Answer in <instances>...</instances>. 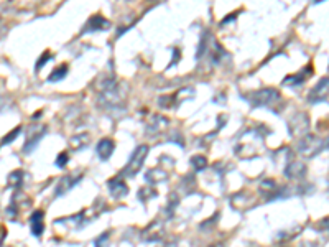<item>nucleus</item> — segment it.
I'll return each instance as SVG.
<instances>
[{
  "instance_id": "obj_1",
  "label": "nucleus",
  "mask_w": 329,
  "mask_h": 247,
  "mask_svg": "<svg viewBox=\"0 0 329 247\" xmlns=\"http://www.w3.org/2000/svg\"><path fill=\"white\" fill-rule=\"evenodd\" d=\"M323 148H326V140L319 139L316 135H304L298 142V153L306 158L316 157L318 153L323 152Z\"/></svg>"
},
{
  "instance_id": "obj_2",
  "label": "nucleus",
  "mask_w": 329,
  "mask_h": 247,
  "mask_svg": "<svg viewBox=\"0 0 329 247\" xmlns=\"http://www.w3.org/2000/svg\"><path fill=\"white\" fill-rule=\"evenodd\" d=\"M147 155H148V145H140V147H138L135 152L132 153V157H130V160H128L127 167H125L124 172H122V176H128V178L135 176L137 173L142 170L143 162H145Z\"/></svg>"
},
{
  "instance_id": "obj_3",
  "label": "nucleus",
  "mask_w": 329,
  "mask_h": 247,
  "mask_svg": "<svg viewBox=\"0 0 329 247\" xmlns=\"http://www.w3.org/2000/svg\"><path fill=\"white\" fill-rule=\"evenodd\" d=\"M278 98H280V94H278L277 89H262L253 94L250 100L253 102V106L262 107V106H272L275 100H278Z\"/></svg>"
},
{
  "instance_id": "obj_4",
  "label": "nucleus",
  "mask_w": 329,
  "mask_h": 247,
  "mask_svg": "<svg viewBox=\"0 0 329 247\" xmlns=\"http://www.w3.org/2000/svg\"><path fill=\"white\" fill-rule=\"evenodd\" d=\"M81 178L82 176H79V175H66V176H63L61 180H59L58 186H56V195L59 196V195L68 193L69 190H73V186L76 185V183L79 181Z\"/></svg>"
},
{
  "instance_id": "obj_5",
  "label": "nucleus",
  "mask_w": 329,
  "mask_h": 247,
  "mask_svg": "<svg viewBox=\"0 0 329 247\" xmlns=\"http://www.w3.org/2000/svg\"><path fill=\"white\" fill-rule=\"evenodd\" d=\"M114 148H115V145H114L112 140H110V139H102L99 142V144H97V155H99L101 160H109L110 157H112Z\"/></svg>"
},
{
  "instance_id": "obj_6",
  "label": "nucleus",
  "mask_w": 329,
  "mask_h": 247,
  "mask_svg": "<svg viewBox=\"0 0 329 247\" xmlns=\"http://www.w3.org/2000/svg\"><path fill=\"white\" fill-rule=\"evenodd\" d=\"M109 188H110V195H112L114 198H122V196L128 193V188L122 178H114V180H110Z\"/></svg>"
},
{
  "instance_id": "obj_7",
  "label": "nucleus",
  "mask_w": 329,
  "mask_h": 247,
  "mask_svg": "<svg viewBox=\"0 0 329 247\" xmlns=\"http://www.w3.org/2000/svg\"><path fill=\"white\" fill-rule=\"evenodd\" d=\"M43 219H45V216H43V211H41V209H38V211H35L33 214H31V219H30L31 221V234L36 236V237H40L41 232H43V229H45Z\"/></svg>"
},
{
  "instance_id": "obj_8",
  "label": "nucleus",
  "mask_w": 329,
  "mask_h": 247,
  "mask_svg": "<svg viewBox=\"0 0 329 247\" xmlns=\"http://www.w3.org/2000/svg\"><path fill=\"white\" fill-rule=\"evenodd\" d=\"M326 91H328V77H324V79L319 81L316 89L309 94V100H311V102H316V93H319V100H326Z\"/></svg>"
},
{
  "instance_id": "obj_9",
  "label": "nucleus",
  "mask_w": 329,
  "mask_h": 247,
  "mask_svg": "<svg viewBox=\"0 0 329 247\" xmlns=\"http://www.w3.org/2000/svg\"><path fill=\"white\" fill-rule=\"evenodd\" d=\"M304 173V165L303 163H298V162H293L290 163L288 167L285 168V175L288 178H298V176H303Z\"/></svg>"
},
{
  "instance_id": "obj_10",
  "label": "nucleus",
  "mask_w": 329,
  "mask_h": 247,
  "mask_svg": "<svg viewBox=\"0 0 329 247\" xmlns=\"http://www.w3.org/2000/svg\"><path fill=\"white\" fill-rule=\"evenodd\" d=\"M22 183H23V172L22 170L12 172L10 175L7 176V185L10 186V188H20Z\"/></svg>"
},
{
  "instance_id": "obj_11",
  "label": "nucleus",
  "mask_w": 329,
  "mask_h": 247,
  "mask_svg": "<svg viewBox=\"0 0 329 247\" xmlns=\"http://www.w3.org/2000/svg\"><path fill=\"white\" fill-rule=\"evenodd\" d=\"M161 234H163V231L158 229V224H153V226L147 227L145 232H143V239L145 241H156L160 239Z\"/></svg>"
},
{
  "instance_id": "obj_12",
  "label": "nucleus",
  "mask_w": 329,
  "mask_h": 247,
  "mask_svg": "<svg viewBox=\"0 0 329 247\" xmlns=\"http://www.w3.org/2000/svg\"><path fill=\"white\" fill-rule=\"evenodd\" d=\"M89 144V135L87 134H81V135H76L71 139V147L74 150H81L82 147H86V145Z\"/></svg>"
},
{
  "instance_id": "obj_13",
  "label": "nucleus",
  "mask_w": 329,
  "mask_h": 247,
  "mask_svg": "<svg viewBox=\"0 0 329 247\" xmlns=\"http://www.w3.org/2000/svg\"><path fill=\"white\" fill-rule=\"evenodd\" d=\"M165 178H166V173L158 172V170H150V172L147 173V181L158 183V181H163Z\"/></svg>"
},
{
  "instance_id": "obj_14",
  "label": "nucleus",
  "mask_w": 329,
  "mask_h": 247,
  "mask_svg": "<svg viewBox=\"0 0 329 247\" xmlns=\"http://www.w3.org/2000/svg\"><path fill=\"white\" fill-rule=\"evenodd\" d=\"M66 70H68V68H66V66H61V68H56V70H54V73H53V74H51V76H50V77H48V79H50V81H51V82H54V81H58V79H63V77H64V76H66Z\"/></svg>"
},
{
  "instance_id": "obj_15",
  "label": "nucleus",
  "mask_w": 329,
  "mask_h": 247,
  "mask_svg": "<svg viewBox=\"0 0 329 247\" xmlns=\"http://www.w3.org/2000/svg\"><path fill=\"white\" fill-rule=\"evenodd\" d=\"M191 163H193V167L196 168V170H202V168L206 167V158L202 157V155H196V157H193L191 158Z\"/></svg>"
},
{
  "instance_id": "obj_16",
  "label": "nucleus",
  "mask_w": 329,
  "mask_h": 247,
  "mask_svg": "<svg viewBox=\"0 0 329 247\" xmlns=\"http://www.w3.org/2000/svg\"><path fill=\"white\" fill-rule=\"evenodd\" d=\"M20 132H22V127H15V129H13V130L10 132V134L5 135V139L2 140V145L12 144V142L17 139V135H20Z\"/></svg>"
},
{
  "instance_id": "obj_17",
  "label": "nucleus",
  "mask_w": 329,
  "mask_h": 247,
  "mask_svg": "<svg viewBox=\"0 0 329 247\" xmlns=\"http://www.w3.org/2000/svg\"><path fill=\"white\" fill-rule=\"evenodd\" d=\"M107 239H109V232H105V234H102L99 237V239L96 241V247H105V244H107L105 241H107Z\"/></svg>"
},
{
  "instance_id": "obj_18",
  "label": "nucleus",
  "mask_w": 329,
  "mask_h": 247,
  "mask_svg": "<svg viewBox=\"0 0 329 247\" xmlns=\"http://www.w3.org/2000/svg\"><path fill=\"white\" fill-rule=\"evenodd\" d=\"M66 162H68V153H61V155H59V157H58V160H56V165H58V167H61V168H63L64 165H66Z\"/></svg>"
},
{
  "instance_id": "obj_19",
  "label": "nucleus",
  "mask_w": 329,
  "mask_h": 247,
  "mask_svg": "<svg viewBox=\"0 0 329 247\" xmlns=\"http://www.w3.org/2000/svg\"><path fill=\"white\" fill-rule=\"evenodd\" d=\"M5 237H7V229H5V227H3V226H0V246L3 244Z\"/></svg>"
},
{
  "instance_id": "obj_20",
  "label": "nucleus",
  "mask_w": 329,
  "mask_h": 247,
  "mask_svg": "<svg viewBox=\"0 0 329 247\" xmlns=\"http://www.w3.org/2000/svg\"><path fill=\"white\" fill-rule=\"evenodd\" d=\"M209 247H226L224 242H214V244H211Z\"/></svg>"
},
{
  "instance_id": "obj_21",
  "label": "nucleus",
  "mask_w": 329,
  "mask_h": 247,
  "mask_svg": "<svg viewBox=\"0 0 329 247\" xmlns=\"http://www.w3.org/2000/svg\"><path fill=\"white\" fill-rule=\"evenodd\" d=\"M2 36H3V31H2V28H0V40H2Z\"/></svg>"
}]
</instances>
